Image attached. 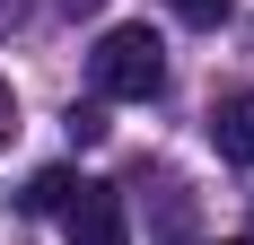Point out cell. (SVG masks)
<instances>
[{"mask_svg":"<svg viewBox=\"0 0 254 245\" xmlns=\"http://www.w3.org/2000/svg\"><path fill=\"white\" fill-rule=\"evenodd\" d=\"M88 79H97V97L114 105H149L167 88V44H158L149 26H105L97 53H88Z\"/></svg>","mask_w":254,"mask_h":245,"instance_id":"6da1fadb","label":"cell"},{"mask_svg":"<svg viewBox=\"0 0 254 245\" xmlns=\"http://www.w3.org/2000/svg\"><path fill=\"white\" fill-rule=\"evenodd\" d=\"M62 228H70V245H131V228H123V193H114V184H70Z\"/></svg>","mask_w":254,"mask_h":245,"instance_id":"7a4b0ae2","label":"cell"},{"mask_svg":"<svg viewBox=\"0 0 254 245\" xmlns=\"http://www.w3.org/2000/svg\"><path fill=\"white\" fill-rule=\"evenodd\" d=\"M210 149L228 167H254V88H237V97L210 105Z\"/></svg>","mask_w":254,"mask_h":245,"instance_id":"3957f363","label":"cell"},{"mask_svg":"<svg viewBox=\"0 0 254 245\" xmlns=\"http://www.w3.org/2000/svg\"><path fill=\"white\" fill-rule=\"evenodd\" d=\"M70 184H79L70 167H44V175H35V184H26L18 201H26V210H62V201H70Z\"/></svg>","mask_w":254,"mask_h":245,"instance_id":"277c9868","label":"cell"},{"mask_svg":"<svg viewBox=\"0 0 254 245\" xmlns=\"http://www.w3.org/2000/svg\"><path fill=\"white\" fill-rule=\"evenodd\" d=\"M167 9H176L184 26H219V18H228V9H237V0H167Z\"/></svg>","mask_w":254,"mask_h":245,"instance_id":"5b68a950","label":"cell"},{"mask_svg":"<svg viewBox=\"0 0 254 245\" xmlns=\"http://www.w3.org/2000/svg\"><path fill=\"white\" fill-rule=\"evenodd\" d=\"M70 140H105V114H97V105H70Z\"/></svg>","mask_w":254,"mask_h":245,"instance_id":"8992f818","label":"cell"},{"mask_svg":"<svg viewBox=\"0 0 254 245\" xmlns=\"http://www.w3.org/2000/svg\"><path fill=\"white\" fill-rule=\"evenodd\" d=\"M9 131H18V97H9V79H0V149H9Z\"/></svg>","mask_w":254,"mask_h":245,"instance_id":"52a82bcc","label":"cell"},{"mask_svg":"<svg viewBox=\"0 0 254 245\" xmlns=\"http://www.w3.org/2000/svg\"><path fill=\"white\" fill-rule=\"evenodd\" d=\"M53 9H70V18H88V9H105V0H53Z\"/></svg>","mask_w":254,"mask_h":245,"instance_id":"ba28073f","label":"cell"},{"mask_svg":"<svg viewBox=\"0 0 254 245\" xmlns=\"http://www.w3.org/2000/svg\"><path fill=\"white\" fill-rule=\"evenodd\" d=\"M228 245H254V237H228Z\"/></svg>","mask_w":254,"mask_h":245,"instance_id":"9c48e42d","label":"cell"}]
</instances>
